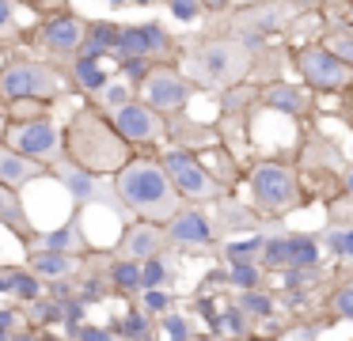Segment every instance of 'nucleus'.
I'll list each match as a JSON object with an SVG mask.
<instances>
[{"label":"nucleus","mask_w":353,"mask_h":341,"mask_svg":"<svg viewBox=\"0 0 353 341\" xmlns=\"http://www.w3.org/2000/svg\"><path fill=\"white\" fill-rule=\"evenodd\" d=\"M259 110H274L285 118H307L315 106V91L304 83H289V80H262L259 83Z\"/></svg>","instance_id":"f3484780"},{"label":"nucleus","mask_w":353,"mask_h":341,"mask_svg":"<svg viewBox=\"0 0 353 341\" xmlns=\"http://www.w3.org/2000/svg\"><path fill=\"white\" fill-rule=\"evenodd\" d=\"M107 280H110V288H114V296H137L141 288H145V280H141V262L137 258H122V254H114V262L107 265Z\"/></svg>","instance_id":"c85d7f7f"},{"label":"nucleus","mask_w":353,"mask_h":341,"mask_svg":"<svg viewBox=\"0 0 353 341\" xmlns=\"http://www.w3.org/2000/svg\"><path fill=\"white\" fill-rule=\"evenodd\" d=\"M27 247H54V250H72V254H84V250H88V235H84V227H80V220L69 216L61 227L34 231Z\"/></svg>","instance_id":"a878e982"},{"label":"nucleus","mask_w":353,"mask_h":341,"mask_svg":"<svg viewBox=\"0 0 353 341\" xmlns=\"http://www.w3.org/2000/svg\"><path fill=\"white\" fill-rule=\"evenodd\" d=\"M247 186H251V205L262 212V220H281L304 205L300 174L285 159H259L247 167Z\"/></svg>","instance_id":"39448f33"},{"label":"nucleus","mask_w":353,"mask_h":341,"mask_svg":"<svg viewBox=\"0 0 353 341\" xmlns=\"http://www.w3.org/2000/svg\"><path fill=\"white\" fill-rule=\"evenodd\" d=\"M171 247H183V250H205L216 242V227L209 220V212L201 205H183L175 216L163 224Z\"/></svg>","instance_id":"dca6fc26"},{"label":"nucleus","mask_w":353,"mask_h":341,"mask_svg":"<svg viewBox=\"0 0 353 341\" xmlns=\"http://www.w3.org/2000/svg\"><path fill=\"white\" fill-rule=\"evenodd\" d=\"M110 4H114V8H122V4H130V0H110Z\"/></svg>","instance_id":"13d9d810"},{"label":"nucleus","mask_w":353,"mask_h":341,"mask_svg":"<svg viewBox=\"0 0 353 341\" xmlns=\"http://www.w3.org/2000/svg\"><path fill=\"white\" fill-rule=\"evenodd\" d=\"M77 296H80L84 303H103V300H110V296H114V288H110L107 273H88L84 285L77 288Z\"/></svg>","instance_id":"58836bf2"},{"label":"nucleus","mask_w":353,"mask_h":341,"mask_svg":"<svg viewBox=\"0 0 353 341\" xmlns=\"http://www.w3.org/2000/svg\"><path fill=\"white\" fill-rule=\"evenodd\" d=\"M0 280H4V292H12L16 300H34V296H42V277L34 269H0Z\"/></svg>","instance_id":"7c9ffc66"},{"label":"nucleus","mask_w":353,"mask_h":341,"mask_svg":"<svg viewBox=\"0 0 353 341\" xmlns=\"http://www.w3.org/2000/svg\"><path fill=\"white\" fill-rule=\"evenodd\" d=\"M72 338H80V341H107V338H114V333H110V326H84L80 322Z\"/></svg>","instance_id":"de8ad7c7"},{"label":"nucleus","mask_w":353,"mask_h":341,"mask_svg":"<svg viewBox=\"0 0 353 341\" xmlns=\"http://www.w3.org/2000/svg\"><path fill=\"white\" fill-rule=\"evenodd\" d=\"M296 19V8L281 4V0H251V4L236 8L232 19L224 23V34H262V38H274L285 34L289 23Z\"/></svg>","instance_id":"ddd939ff"},{"label":"nucleus","mask_w":353,"mask_h":341,"mask_svg":"<svg viewBox=\"0 0 353 341\" xmlns=\"http://www.w3.org/2000/svg\"><path fill=\"white\" fill-rule=\"evenodd\" d=\"M27 8H34L39 15H50V12H61V8H69V0H23Z\"/></svg>","instance_id":"09e8293b"},{"label":"nucleus","mask_w":353,"mask_h":341,"mask_svg":"<svg viewBox=\"0 0 353 341\" xmlns=\"http://www.w3.org/2000/svg\"><path fill=\"white\" fill-rule=\"evenodd\" d=\"M72 91L69 65L50 57H8L0 61V99H46L57 103Z\"/></svg>","instance_id":"20e7f679"},{"label":"nucleus","mask_w":353,"mask_h":341,"mask_svg":"<svg viewBox=\"0 0 353 341\" xmlns=\"http://www.w3.org/2000/svg\"><path fill=\"white\" fill-rule=\"evenodd\" d=\"M171 303H175V296H171L163 285H156V288H141V292H137V307H141V311H148L152 318H160L163 311H171Z\"/></svg>","instance_id":"e433bc0d"},{"label":"nucleus","mask_w":353,"mask_h":341,"mask_svg":"<svg viewBox=\"0 0 353 341\" xmlns=\"http://www.w3.org/2000/svg\"><path fill=\"white\" fill-rule=\"evenodd\" d=\"M114 194L122 201V209L137 220H156V224H168L179 209H183V197H179L175 182L168 178L160 156L156 152H133L114 174Z\"/></svg>","instance_id":"f257e3e1"},{"label":"nucleus","mask_w":353,"mask_h":341,"mask_svg":"<svg viewBox=\"0 0 353 341\" xmlns=\"http://www.w3.org/2000/svg\"><path fill=\"white\" fill-rule=\"evenodd\" d=\"M168 4V12L175 15L183 27H190V23H198L201 15H205V8H201V0H163Z\"/></svg>","instance_id":"a18cd8bd"},{"label":"nucleus","mask_w":353,"mask_h":341,"mask_svg":"<svg viewBox=\"0 0 353 341\" xmlns=\"http://www.w3.org/2000/svg\"><path fill=\"white\" fill-rule=\"evenodd\" d=\"M84 27H88V23L80 19L77 12L61 8V12H50L46 19H39V27L31 30V42L39 45V50L46 53L50 61H57V65H69V61L80 53Z\"/></svg>","instance_id":"f8f14e48"},{"label":"nucleus","mask_w":353,"mask_h":341,"mask_svg":"<svg viewBox=\"0 0 353 341\" xmlns=\"http://www.w3.org/2000/svg\"><path fill=\"white\" fill-rule=\"evenodd\" d=\"M152 65H156V61H148V57H118L114 61V72L122 76V80H130L133 87H141L145 76L152 72Z\"/></svg>","instance_id":"ea45409f"},{"label":"nucleus","mask_w":353,"mask_h":341,"mask_svg":"<svg viewBox=\"0 0 353 341\" xmlns=\"http://www.w3.org/2000/svg\"><path fill=\"white\" fill-rule=\"evenodd\" d=\"M232 4H236V0H201V8H205V12H213V15L232 12Z\"/></svg>","instance_id":"5fc2aeb1"},{"label":"nucleus","mask_w":353,"mask_h":341,"mask_svg":"<svg viewBox=\"0 0 353 341\" xmlns=\"http://www.w3.org/2000/svg\"><path fill=\"white\" fill-rule=\"evenodd\" d=\"M0 227H8V235L16 242H23V247L34 235V224H31V216H27V205H23V197H19V189L4 186V182H0Z\"/></svg>","instance_id":"4be33fe9"},{"label":"nucleus","mask_w":353,"mask_h":341,"mask_svg":"<svg viewBox=\"0 0 353 341\" xmlns=\"http://www.w3.org/2000/svg\"><path fill=\"white\" fill-rule=\"evenodd\" d=\"M330 12L342 15L345 23H353V0H334V4H330Z\"/></svg>","instance_id":"864d4df0"},{"label":"nucleus","mask_w":353,"mask_h":341,"mask_svg":"<svg viewBox=\"0 0 353 341\" xmlns=\"http://www.w3.org/2000/svg\"><path fill=\"white\" fill-rule=\"evenodd\" d=\"M0 110H4V121H23V118L50 114V110H54V103H46V99H8Z\"/></svg>","instance_id":"f704fd0d"},{"label":"nucleus","mask_w":353,"mask_h":341,"mask_svg":"<svg viewBox=\"0 0 353 341\" xmlns=\"http://www.w3.org/2000/svg\"><path fill=\"white\" fill-rule=\"evenodd\" d=\"M262 242H266L262 231H251L247 239H232L228 247H224V262H259Z\"/></svg>","instance_id":"72a5a7b5"},{"label":"nucleus","mask_w":353,"mask_h":341,"mask_svg":"<svg viewBox=\"0 0 353 341\" xmlns=\"http://www.w3.org/2000/svg\"><path fill=\"white\" fill-rule=\"evenodd\" d=\"M319 42L327 45L334 57H342L345 65H353V23H345L342 15H323V27H319Z\"/></svg>","instance_id":"bb28decb"},{"label":"nucleus","mask_w":353,"mask_h":341,"mask_svg":"<svg viewBox=\"0 0 353 341\" xmlns=\"http://www.w3.org/2000/svg\"><path fill=\"white\" fill-rule=\"evenodd\" d=\"M141 280H145V288H156V285H168L171 280V254L163 250V254H152L141 262Z\"/></svg>","instance_id":"c9c22d12"},{"label":"nucleus","mask_w":353,"mask_h":341,"mask_svg":"<svg viewBox=\"0 0 353 341\" xmlns=\"http://www.w3.org/2000/svg\"><path fill=\"white\" fill-rule=\"evenodd\" d=\"M259 262L266 265V273L289 269V265H323V250H319V239H315V235L277 231V235H266Z\"/></svg>","instance_id":"4468645a"},{"label":"nucleus","mask_w":353,"mask_h":341,"mask_svg":"<svg viewBox=\"0 0 353 341\" xmlns=\"http://www.w3.org/2000/svg\"><path fill=\"white\" fill-rule=\"evenodd\" d=\"M338 186H342V194H353V167H345V174H342Z\"/></svg>","instance_id":"6e6d98bb"},{"label":"nucleus","mask_w":353,"mask_h":341,"mask_svg":"<svg viewBox=\"0 0 353 341\" xmlns=\"http://www.w3.org/2000/svg\"><path fill=\"white\" fill-rule=\"evenodd\" d=\"M133 95H137V87H133L130 80H122V76L114 72V76H110V80H107V83H103V87H99V91H95V95H92V103L99 106V110L114 114L118 106H122V103H130Z\"/></svg>","instance_id":"2f4dec72"},{"label":"nucleus","mask_w":353,"mask_h":341,"mask_svg":"<svg viewBox=\"0 0 353 341\" xmlns=\"http://www.w3.org/2000/svg\"><path fill=\"white\" fill-rule=\"evenodd\" d=\"M186 80L201 91H224L239 80H251V68H254V53L247 50L239 38L232 34H216V38H205V42H194L186 50L183 65Z\"/></svg>","instance_id":"7ed1b4c3"},{"label":"nucleus","mask_w":353,"mask_h":341,"mask_svg":"<svg viewBox=\"0 0 353 341\" xmlns=\"http://www.w3.org/2000/svg\"><path fill=\"white\" fill-rule=\"evenodd\" d=\"M198 159H201V167H205L209 174H213L221 186H236L239 178H243V167H239V156L228 148L224 141H216V144H205V148H198Z\"/></svg>","instance_id":"393cba45"},{"label":"nucleus","mask_w":353,"mask_h":341,"mask_svg":"<svg viewBox=\"0 0 353 341\" xmlns=\"http://www.w3.org/2000/svg\"><path fill=\"white\" fill-rule=\"evenodd\" d=\"M281 4H292L296 12H319V8L327 4V0H281Z\"/></svg>","instance_id":"603ef678"},{"label":"nucleus","mask_w":353,"mask_h":341,"mask_svg":"<svg viewBox=\"0 0 353 341\" xmlns=\"http://www.w3.org/2000/svg\"><path fill=\"white\" fill-rule=\"evenodd\" d=\"M156 333H163V338H194L190 315H183V311H163L160 322H156Z\"/></svg>","instance_id":"a19ab883"},{"label":"nucleus","mask_w":353,"mask_h":341,"mask_svg":"<svg viewBox=\"0 0 353 341\" xmlns=\"http://www.w3.org/2000/svg\"><path fill=\"white\" fill-rule=\"evenodd\" d=\"M50 178L61 182V189L77 205H103V209H110L114 216H122V220L130 216V212L122 209V201H118L114 178H110V174H95V171H88V167L72 163L69 156H61L54 167H50Z\"/></svg>","instance_id":"1a4fd4ad"},{"label":"nucleus","mask_w":353,"mask_h":341,"mask_svg":"<svg viewBox=\"0 0 353 341\" xmlns=\"http://www.w3.org/2000/svg\"><path fill=\"white\" fill-rule=\"evenodd\" d=\"M130 4H137V8H156L160 0H130Z\"/></svg>","instance_id":"4d7b16f0"},{"label":"nucleus","mask_w":353,"mask_h":341,"mask_svg":"<svg viewBox=\"0 0 353 341\" xmlns=\"http://www.w3.org/2000/svg\"><path fill=\"white\" fill-rule=\"evenodd\" d=\"M221 322H224V333H232V338H247V333H251V315H247L239 303H228V307L221 311Z\"/></svg>","instance_id":"37998d69"},{"label":"nucleus","mask_w":353,"mask_h":341,"mask_svg":"<svg viewBox=\"0 0 353 341\" xmlns=\"http://www.w3.org/2000/svg\"><path fill=\"white\" fill-rule=\"evenodd\" d=\"M110 118H114L118 133L133 144V152H156V148L168 144V118H163L160 110H152L141 95H133L130 103H122Z\"/></svg>","instance_id":"9b49d317"},{"label":"nucleus","mask_w":353,"mask_h":341,"mask_svg":"<svg viewBox=\"0 0 353 341\" xmlns=\"http://www.w3.org/2000/svg\"><path fill=\"white\" fill-rule=\"evenodd\" d=\"M160 163H163L168 178L175 182L179 197H183L186 205H213V201H221L224 194H232L228 186H221V182L201 167L198 152H190V148L168 144V148L160 152Z\"/></svg>","instance_id":"0eeeda50"},{"label":"nucleus","mask_w":353,"mask_h":341,"mask_svg":"<svg viewBox=\"0 0 353 341\" xmlns=\"http://www.w3.org/2000/svg\"><path fill=\"white\" fill-rule=\"evenodd\" d=\"M27 322L31 326H50L57 322V300H50V296H34V300H27Z\"/></svg>","instance_id":"c03bdc74"},{"label":"nucleus","mask_w":353,"mask_h":341,"mask_svg":"<svg viewBox=\"0 0 353 341\" xmlns=\"http://www.w3.org/2000/svg\"><path fill=\"white\" fill-rule=\"evenodd\" d=\"M327 311L338 318H345V322H353V277L342 280V285L327 296Z\"/></svg>","instance_id":"79ce46f5"},{"label":"nucleus","mask_w":353,"mask_h":341,"mask_svg":"<svg viewBox=\"0 0 353 341\" xmlns=\"http://www.w3.org/2000/svg\"><path fill=\"white\" fill-rule=\"evenodd\" d=\"M216 216H213V227L216 235L221 231H254L262 227V212L254 205H243V201H232V194H224L221 201H213Z\"/></svg>","instance_id":"b1692460"},{"label":"nucleus","mask_w":353,"mask_h":341,"mask_svg":"<svg viewBox=\"0 0 353 341\" xmlns=\"http://www.w3.org/2000/svg\"><path fill=\"white\" fill-rule=\"evenodd\" d=\"M65 156L95 174H114L133 156V144L118 133L114 118L92 103L65 121Z\"/></svg>","instance_id":"f03ea898"},{"label":"nucleus","mask_w":353,"mask_h":341,"mask_svg":"<svg viewBox=\"0 0 353 341\" xmlns=\"http://www.w3.org/2000/svg\"><path fill=\"white\" fill-rule=\"evenodd\" d=\"M107 61H114V57H84V53H77V57L69 61L72 91H80V95H95V91L114 76V68H110Z\"/></svg>","instance_id":"5701e85b"},{"label":"nucleus","mask_w":353,"mask_h":341,"mask_svg":"<svg viewBox=\"0 0 353 341\" xmlns=\"http://www.w3.org/2000/svg\"><path fill=\"white\" fill-rule=\"evenodd\" d=\"M23 322L27 318H19L16 307H0V338H16V333H23Z\"/></svg>","instance_id":"49530a36"},{"label":"nucleus","mask_w":353,"mask_h":341,"mask_svg":"<svg viewBox=\"0 0 353 341\" xmlns=\"http://www.w3.org/2000/svg\"><path fill=\"white\" fill-rule=\"evenodd\" d=\"M168 247H171V242H168V231H163V224H156V220H137V216H133L130 224H125V231L118 235L114 254L145 262V258H152V254H163Z\"/></svg>","instance_id":"a211bd4d"},{"label":"nucleus","mask_w":353,"mask_h":341,"mask_svg":"<svg viewBox=\"0 0 353 341\" xmlns=\"http://www.w3.org/2000/svg\"><path fill=\"white\" fill-rule=\"evenodd\" d=\"M118 23L110 19H92L84 27V38H80V53L84 57H114V42H118Z\"/></svg>","instance_id":"cd10ccee"},{"label":"nucleus","mask_w":353,"mask_h":341,"mask_svg":"<svg viewBox=\"0 0 353 341\" xmlns=\"http://www.w3.org/2000/svg\"><path fill=\"white\" fill-rule=\"evenodd\" d=\"M137 95L145 99L152 110H160L163 118L171 114H186V103L194 95V83L186 80V72L179 68V61H156L152 72L145 76V83L137 87Z\"/></svg>","instance_id":"9d476101"},{"label":"nucleus","mask_w":353,"mask_h":341,"mask_svg":"<svg viewBox=\"0 0 353 341\" xmlns=\"http://www.w3.org/2000/svg\"><path fill=\"white\" fill-rule=\"evenodd\" d=\"M42 178H50V163L23 156V152H16L12 144L0 141V182H4V186L23 189V186H31V182H42Z\"/></svg>","instance_id":"6ab92c4d"},{"label":"nucleus","mask_w":353,"mask_h":341,"mask_svg":"<svg viewBox=\"0 0 353 341\" xmlns=\"http://www.w3.org/2000/svg\"><path fill=\"white\" fill-rule=\"evenodd\" d=\"M342 262H353V224H342Z\"/></svg>","instance_id":"8fccbe9b"},{"label":"nucleus","mask_w":353,"mask_h":341,"mask_svg":"<svg viewBox=\"0 0 353 341\" xmlns=\"http://www.w3.org/2000/svg\"><path fill=\"white\" fill-rule=\"evenodd\" d=\"M39 27V12L23 0H0V50L19 42H31V30Z\"/></svg>","instance_id":"aec40b11"},{"label":"nucleus","mask_w":353,"mask_h":341,"mask_svg":"<svg viewBox=\"0 0 353 341\" xmlns=\"http://www.w3.org/2000/svg\"><path fill=\"white\" fill-rule=\"evenodd\" d=\"M266 280V265L262 262H228V288L243 292V288H262Z\"/></svg>","instance_id":"473e14b6"},{"label":"nucleus","mask_w":353,"mask_h":341,"mask_svg":"<svg viewBox=\"0 0 353 341\" xmlns=\"http://www.w3.org/2000/svg\"><path fill=\"white\" fill-rule=\"evenodd\" d=\"M239 307L251 318H270L274 315V296L262 292V288H243V292H239Z\"/></svg>","instance_id":"4c0bfd02"},{"label":"nucleus","mask_w":353,"mask_h":341,"mask_svg":"<svg viewBox=\"0 0 353 341\" xmlns=\"http://www.w3.org/2000/svg\"><path fill=\"white\" fill-rule=\"evenodd\" d=\"M118 57H148V61H179V42L160 23H130L118 30L114 61Z\"/></svg>","instance_id":"2eb2a0df"},{"label":"nucleus","mask_w":353,"mask_h":341,"mask_svg":"<svg viewBox=\"0 0 353 341\" xmlns=\"http://www.w3.org/2000/svg\"><path fill=\"white\" fill-rule=\"evenodd\" d=\"M213 285H228V269H216L201 280V292H213Z\"/></svg>","instance_id":"3c124183"},{"label":"nucleus","mask_w":353,"mask_h":341,"mask_svg":"<svg viewBox=\"0 0 353 341\" xmlns=\"http://www.w3.org/2000/svg\"><path fill=\"white\" fill-rule=\"evenodd\" d=\"M84 258L72 254V250H54V247H27V269H34L42 280L50 277H72L80 273Z\"/></svg>","instance_id":"412c9836"},{"label":"nucleus","mask_w":353,"mask_h":341,"mask_svg":"<svg viewBox=\"0 0 353 341\" xmlns=\"http://www.w3.org/2000/svg\"><path fill=\"white\" fill-rule=\"evenodd\" d=\"M289 57H292L300 83L312 87L315 95H350L353 91V65L334 57L319 38L315 42H296Z\"/></svg>","instance_id":"423d86ee"},{"label":"nucleus","mask_w":353,"mask_h":341,"mask_svg":"<svg viewBox=\"0 0 353 341\" xmlns=\"http://www.w3.org/2000/svg\"><path fill=\"white\" fill-rule=\"evenodd\" d=\"M110 333H114V338H133V341L152 338V333H156V318L148 315V311H141V307H130L118 322H110Z\"/></svg>","instance_id":"c756f323"},{"label":"nucleus","mask_w":353,"mask_h":341,"mask_svg":"<svg viewBox=\"0 0 353 341\" xmlns=\"http://www.w3.org/2000/svg\"><path fill=\"white\" fill-rule=\"evenodd\" d=\"M0 141L12 144L16 152H23V156H31V159H42V163H50V167L65 156V125L54 121L50 114L23 118V121H4V125H0Z\"/></svg>","instance_id":"6e6552de"}]
</instances>
